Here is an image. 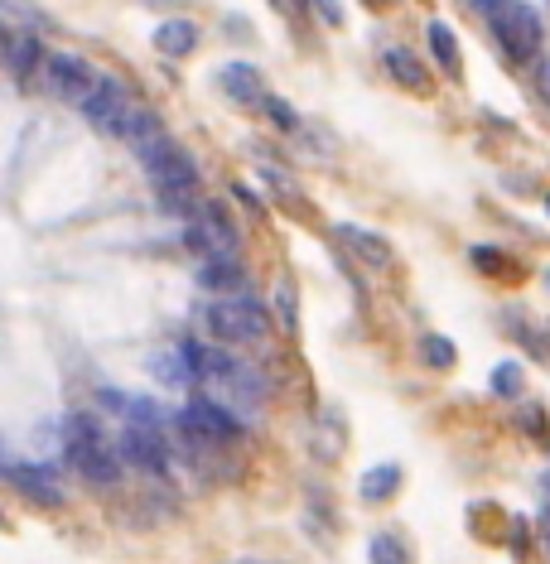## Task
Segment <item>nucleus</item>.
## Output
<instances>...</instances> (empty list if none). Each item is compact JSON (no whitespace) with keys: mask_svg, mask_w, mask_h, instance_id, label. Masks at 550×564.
<instances>
[{"mask_svg":"<svg viewBox=\"0 0 550 564\" xmlns=\"http://www.w3.org/2000/svg\"><path fill=\"white\" fill-rule=\"evenodd\" d=\"M68 458H73V468L83 473L87 483H97V487H111L121 478V449H111L87 415L68 420Z\"/></svg>","mask_w":550,"mask_h":564,"instance_id":"obj_1","label":"nucleus"},{"mask_svg":"<svg viewBox=\"0 0 550 564\" xmlns=\"http://www.w3.org/2000/svg\"><path fill=\"white\" fill-rule=\"evenodd\" d=\"M83 116L97 126V131H107L116 135V140H126L131 135V126H136V116H140V102H136V92L126 87L121 78H102L97 82V92L87 97V107Z\"/></svg>","mask_w":550,"mask_h":564,"instance_id":"obj_2","label":"nucleus"},{"mask_svg":"<svg viewBox=\"0 0 550 564\" xmlns=\"http://www.w3.org/2000/svg\"><path fill=\"white\" fill-rule=\"evenodd\" d=\"M208 328L218 333L222 343H256V338L271 333V314H266L261 299H251V295L218 299V304L208 309Z\"/></svg>","mask_w":550,"mask_h":564,"instance_id":"obj_3","label":"nucleus"},{"mask_svg":"<svg viewBox=\"0 0 550 564\" xmlns=\"http://www.w3.org/2000/svg\"><path fill=\"white\" fill-rule=\"evenodd\" d=\"M140 160H145V169H150V184L160 188L169 203H174L179 193H193V184H198V164H193V155H184V150L169 145V140L145 145Z\"/></svg>","mask_w":550,"mask_h":564,"instance_id":"obj_4","label":"nucleus"},{"mask_svg":"<svg viewBox=\"0 0 550 564\" xmlns=\"http://www.w3.org/2000/svg\"><path fill=\"white\" fill-rule=\"evenodd\" d=\"M493 34L502 39V49L517 58V63H531V58L541 54V15H536L531 5L507 0L493 15Z\"/></svg>","mask_w":550,"mask_h":564,"instance_id":"obj_5","label":"nucleus"},{"mask_svg":"<svg viewBox=\"0 0 550 564\" xmlns=\"http://www.w3.org/2000/svg\"><path fill=\"white\" fill-rule=\"evenodd\" d=\"M184 246L193 256H203V261H237V251H242V242H237V232L222 217L218 203H208L203 213L193 217V227L184 232Z\"/></svg>","mask_w":550,"mask_h":564,"instance_id":"obj_6","label":"nucleus"},{"mask_svg":"<svg viewBox=\"0 0 550 564\" xmlns=\"http://www.w3.org/2000/svg\"><path fill=\"white\" fill-rule=\"evenodd\" d=\"M97 73L83 54H49L44 63V87L54 92L58 102H73V107H87V97L97 92Z\"/></svg>","mask_w":550,"mask_h":564,"instance_id":"obj_7","label":"nucleus"},{"mask_svg":"<svg viewBox=\"0 0 550 564\" xmlns=\"http://www.w3.org/2000/svg\"><path fill=\"white\" fill-rule=\"evenodd\" d=\"M179 425L193 444H227L237 439V420L232 410H222V401H189L179 410Z\"/></svg>","mask_w":550,"mask_h":564,"instance_id":"obj_8","label":"nucleus"},{"mask_svg":"<svg viewBox=\"0 0 550 564\" xmlns=\"http://www.w3.org/2000/svg\"><path fill=\"white\" fill-rule=\"evenodd\" d=\"M121 458L126 463H136V468H145V473H165L169 463V449H165V434L160 430H140V425H126V434H121Z\"/></svg>","mask_w":550,"mask_h":564,"instance_id":"obj_9","label":"nucleus"},{"mask_svg":"<svg viewBox=\"0 0 550 564\" xmlns=\"http://www.w3.org/2000/svg\"><path fill=\"white\" fill-rule=\"evenodd\" d=\"M10 483L25 492L29 502H39V507H63V487L49 468H34V463H10Z\"/></svg>","mask_w":550,"mask_h":564,"instance_id":"obj_10","label":"nucleus"},{"mask_svg":"<svg viewBox=\"0 0 550 564\" xmlns=\"http://www.w3.org/2000/svg\"><path fill=\"white\" fill-rule=\"evenodd\" d=\"M198 343H179V348H165L150 357V372L160 376L165 386H189L193 376H198Z\"/></svg>","mask_w":550,"mask_h":564,"instance_id":"obj_11","label":"nucleus"},{"mask_svg":"<svg viewBox=\"0 0 550 564\" xmlns=\"http://www.w3.org/2000/svg\"><path fill=\"white\" fill-rule=\"evenodd\" d=\"M213 386H218V396H227V401H237V405H256L261 401V391H266L261 376H256V367H247V362H232Z\"/></svg>","mask_w":550,"mask_h":564,"instance_id":"obj_12","label":"nucleus"},{"mask_svg":"<svg viewBox=\"0 0 550 564\" xmlns=\"http://www.w3.org/2000/svg\"><path fill=\"white\" fill-rule=\"evenodd\" d=\"M198 285L203 290H218L222 299L247 295V275L237 261H198Z\"/></svg>","mask_w":550,"mask_h":564,"instance_id":"obj_13","label":"nucleus"},{"mask_svg":"<svg viewBox=\"0 0 550 564\" xmlns=\"http://www.w3.org/2000/svg\"><path fill=\"white\" fill-rule=\"evenodd\" d=\"M218 82H222V92L232 97V102H266V87H261V78H256V68L251 63H222V73H218Z\"/></svg>","mask_w":550,"mask_h":564,"instance_id":"obj_14","label":"nucleus"},{"mask_svg":"<svg viewBox=\"0 0 550 564\" xmlns=\"http://www.w3.org/2000/svg\"><path fill=\"white\" fill-rule=\"evenodd\" d=\"M49 58L39 49V39L34 34H10L5 39V68H10V78H29L34 68H44Z\"/></svg>","mask_w":550,"mask_h":564,"instance_id":"obj_15","label":"nucleus"},{"mask_svg":"<svg viewBox=\"0 0 550 564\" xmlns=\"http://www.w3.org/2000/svg\"><path fill=\"white\" fill-rule=\"evenodd\" d=\"M155 49L169 58L193 54L198 49V25L193 20H165V25H155Z\"/></svg>","mask_w":550,"mask_h":564,"instance_id":"obj_16","label":"nucleus"},{"mask_svg":"<svg viewBox=\"0 0 550 564\" xmlns=\"http://www.w3.org/2000/svg\"><path fill=\"white\" fill-rule=\"evenodd\" d=\"M338 237L353 246V251H358L367 266H386V261H391V242H386V237H377V232H367V227H353V222H343V227H338Z\"/></svg>","mask_w":550,"mask_h":564,"instance_id":"obj_17","label":"nucleus"},{"mask_svg":"<svg viewBox=\"0 0 550 564\" xmlns=\"http://www.w3.org/2000/svg\"><path fill=\"white\" fill-rule=\"evenodd\" d=\"M386 73L401 82V87H425V68H420V58L406 54V49H386Z\"/></svg>","mask_w":550,"mask_h":564,"instance_id":"obj_18","label":"nucleus"},{"mask_svg":"<svg viewBox=\"0 0 550 564\" xmlns=\"http://www.w3.org/2000/svg\"><path fill=\"white\" fill-rule=\"evenodd\" d=\"M396 483H401V468H396V463L372 468V473L362 478V497H367V502H382V497H391V492H396Z\"/></svg>","mask_w":550,"mask_h":564,"instance_id":"obj_19","label":"nucleus"},{"mask_svg":"<svg viewBox=\"0 0 550 564\" xmlns=\"http://www.w3.org/2000/svg\"><path fill=\"white\" fill-rule=\"evenodd\" d=\"M420 357H425V362H430L435 372H449L459 352H454V343H449V338H440V333H425V343H420Z\"/></svg>","mask_w":550,"mask_h":564,"instance_id":"obj_20","label":"nucleus"},{"mask_svg":"<svg viewBox=\"0 0 550 564\" xmlns=\"http://www.w3.org/2000/svg\"><path fill=\"white\" fill-rule=\"evenodd\" d=\"M0 10H5V20H10V34H34L39 39V29H44V15H34V10H25L20 0H0Z\"/></svg>","mask_w":550,"mask_h":564,"instance_id":"obj_21","label":"nucleus"},{"mask_svg":"<svg viewBox=\"0 0 550 564\" xmlns=\"http://www.w3.org/2000/svg\"><path fill=\"white\" fill-rule=\"evenodd\" d=\"M430 49H435V58H440L449 73L459 68V49H454V34H449V25H430Z\"/></svg>","mask_w":550,"mask_h":564,"instance_id":"obj_22","label":"nucleus"},{"mask_svg":"<svg viewBox=\"0 0 550 564\" xmlns=\"http://www.w3.org/2000/svg\"><path fill=\"white\" fill-rule=\"evenodd\" d=\"M493 391L497 396H517V391H522V367H517V362H502L493 372Z\"/></svg>","mask_w":550,"mask_h":564,"instance_id":"obj_23","label":"nucleus"},{"mask_svg":"<svg viewBox=\"0 0 550 564\" xmlns=\"http://www.w3.org/2000/svg\"><path fill=\"white\" fill-rule=\"evenodd\" d=\"M372 564H406V550L396 536H377L372 540Z\"/></svg>","mask_w":550,"mask_h":564,"instance_id":"obj_24","label":"nucleus"},{"mask_svg":"<svg viewBox=\"0 0 550 564\" xmlns=\"http://www.w3.org/2000/svg\"><path fill=\"white\" fill-rule=\"evenodd\" d=\"M261 107H266V116H271L275 126H285V131H295V111L285 107V102H280V97H266V102H261Z\"/></svg>","mask_w":550,"mask_h":564,"instance_id":"obj_25","label":"nucleus"},{"mask_svg":"<svg viewBox=\"0 0 550 564\" xmlns=\"http://www.w3.org/2000/svg\"><path fill=\"white\" fill-rule=\"evenodd\" d=\"M309 5H314V10H319V15L329 20V25H338V20H343V10H338L333 0H309Z\"/></svg>","mask_w":550,"mask_h":564,"instance_id":"obj_26","label":"nucleus"},{"mask_svg":"<svg viewBox=\"0 0 550 564\" xmlns=\"http://www.w3.org/2000/svg\"><path fill=\"white\" fill-rule=\"evenodd\" d=\"M280 309H285V323H295V290L280 285Z\"/></svg>","mask_w":550,"mask_h":564,"instance_id":"obj_27","label":"nucleus"},{"mask_svg":"<svg viewBox=\"0 0 550 564\" xmlns=\"http://www.w3.org/2000/svg\"><path fill=\"white\" fill-rule=\"evenodd\" d=\"M536 82H541V102H550V58L541 63V73H536Z\"/></svg>","mask_w":550,"mask_h":564,"instance_id":"obj_28","label":"nucleus"},{"mask_svg":"<svg viewBox=\"0 0 550 564\" xmlns=\"http://www.w3.org/2000/svg\"><path fill=\"white\" fill-rule=\"evenodd\" d=\"M502 5H507V0H473V10H483L488 20H493V15H497V10H502Z\"/></svg>","mask_w":550,"mask_h":564,"instance_id":"obj_29","label":"nucleus"},{"mask_svg":"<svg viewBox=\"0 0 550 564\" xmlns=\"http://www.w3.org/2000/svg\"><path fill=\"white\" fill-rule=\"evenodd\" d=\"M546 285H550V270H546Z\"/></svg>","mask_w":550,"mask_h":564,"instance_id":"obj_30","label":"nucleus"}]
</instances>
